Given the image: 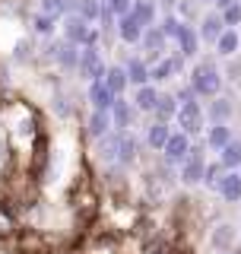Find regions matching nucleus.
Segmentation results:
<instances>
[{"instance_id": "f257e3e1", "label": "nucleus", "mask_w": 241, "mask_h": 254, "mask_svg": "<svg viewBox=\"0 0 241 254\" xmlns=\"http://www.w3.org/2000/svg\"><path fill=\"white\" fill-rule=\"evenodd\" d=\"M187 83H190V89L197 92V99H216V95L222 92L226 73L219 70V64L213 58H203V61H197L194 67H190Z\"/></svg>"}, {"instance_id": "f03ea898", "label": "nucleus", "mask_w": 241, "mask_h": 254, "mask_svg": "<svg viewBox=\"0 0 241 254\" xmlns=\"http://www.w3.org/2000/svg\"><path fill=\"white\" fill-rule=\"evenodd\" d=\"M63 38L67 42H73L79 48H92V45H99V29L92 26V22H86L83 16H76V13H70V16H63Z\"/></svg>"}, {"instance_id": "7ed1b4c3", "label": "nucleus", "mask_w": 241, "mask_h": 254, "mask_svg": "<svg viewBox=\"0 0 241 254\" xmlns=\"http://www.w3.org/2000/svg\"><path fill=\"white\" fill-rule=\"evenodd\" d=\"M206 143H194L190 146V153H187V159L178 165V178H181V185H187V188H194V185H200L203 181V169H206Z\"/></svg>"}, {"instance_id": "20e7f679", "label": "nucleus", "mask_w": 241, "mask_h": 254, "mask_svg": "<svg viewBox=\"0 0 241 254\" xmlns=\"http://www.w3.org/2000/svg\"><path fill=\"white\" fill-rule=\"evenodd\" d=\"M175 124H178V130H184L187 137H200V133L206 130V111H203V105H200L197 99L194 102H181Z\"/></svg>"}, {"instance_id": "39448f33", "label": "nucleus", "mask_w": 241, "mask_h": 254, "mask_svg": "<svg viewBox=\"0 0 241 254\" xmlns=\"http://www.w3.org/2000/svg\"><path fill=\"white\" fill-rule=\"evenodd\" d=\"M105 70H108V64L102 61V51L99 48H83L79 51V67H76V73L86 79V83H95V79H105Z\"/></svg>"}, {"instance_id": "423d86ee", "label": "nucleus", "mask_w": 241, "mask_h": 254, "mask_svg": "<svg viewBox=\"0 0 241 254\" xmlns=\"http://www.w3.org/2000/svg\"><path fill=\"white\" fill-rule=\"evenodd\" d=\"M140 48H143V54H140V58L146 61V64H156V61H162V58H165L168 38L162 35V29H159V26H149V29H143Z\"/></svg>"}, {"instance_id": "0eeeda50", "label": "nucleus", "mask_w": 241, "mask_h": 254, "mask_svg": "<svg viewBox=\"0 0 241 254\" xmlns=\"http://www.w3.org/2000/svg\"><path fill=\"white\" fill-rule=\"evenodd\" d=\"M184 70V58L181 54H165L162 61L149 64V83H168Z\"/></svg>"}, {"instance_id": "6e6552de", "label": "nucleus", "mask_w": 241, "mask_h": 254, "mask_svg": "<svg viewBox=\"0 0 241 254\" xmlns=\"http://www.w3.org/2000/svg\"><path fill=\"white\" fill-rule=\"evenodd\" d=\"M187 153H190V137L184 130H172L168 143L162 146V159L168 165H181L184 159H187Z\"/></svg>"}, {"instance_id": "1a4fd4ad", "label": "nucleus", "mask_w": 241, "mask_h": 254, "mask_svg": "<svg viewBox=\"0 0 241 254\" xmlns=\"http://www.w3.org/2000/svg\"><path fill=\"white\" fill-rule=\"evenodd\" d=\"M140 156V140H136L133 130H118V165L130 169Z\"/></svg>"}, {"instance_id": "9d476101", "label": "nucleus", "mask_w": 241, "mask_h": 254, "mask_svg": "<svg viewBox=\"0 0 241 254\" xmlns=\"http://www.w3.org/2000/svg\"><path fill=\"white\" fill-rule=\"evenodd\" d=\"M133 118H136L133 102L127 99V95H118L115 105H111V124H115V130H130V127H133Z\"/></svg>"}, {"instance_id": "9b49d317", "label": "nucleus", "mask_w": 241, "mask_h": 254, "mask_svg": "<svg viewBox=\"0 0 241 254\" xmlns=\"http://www.w3.org/2000/svg\"><path fill=\"white\" fill-rule=\"evenodd\" d=\"M79 51H83L79 45L67 42V38H60L58 45H51V51H48V54H51V58L58 61L63 70H76V67H79Z\"/></svg>"}, {"instance_id": "f8f14e48", "label": "nucleus", "mask_w": 241, "mask_h": 254, "mask_svg": "<svg viewBox=\"0 0 241 254\" xmlns=\"http://www.w3.org/2000/svg\"><path fill=\"white\" fill-rule=\"evenodd\" d=\"M203 111H206V121L210 124H229L232 115H235V102L219 92L216 99H210V108H203Z\"/></svg>"}, {"instance_id": "ddd939ff", "label": "nucleus", "mask_w": 241, "mask_h": 254, "mask_svg": "<svg viewBox=\"0 0 241 254\" xmlns=\"http://www.w3.org/2000/svg\"><path fill=\"white\" fill-rule=\"evenodd\" d=\"M175 42H178V54H181L184 61L197 58V54H200V45H203V42H200V32L190 26V22H184V26H181V32H178V38H175Z\"/></svg>"}, {"instance_id": "4468645a", "label": "nucleus", "mask_w": 241, "mask_h": 254, "mask_svg": "<svg viewBox=\"0 0 241 254\" xmlns=\"http://www.w3.org/2000/svg\"><path fill=\"white\" fill-rule=\"evenodd\" d=\"M222 29H226V22H222V13L219 10H210L200 19V26H197V32H200V42H206V45H216V38L222 35Z\"/></svg>"}, {"instance_id": "2eb2a0df", "label": "nucleus", "mask_w": 241, "mask_h": 254, "mask_svg": "<svg viewBox=\"0 0 241 254\" xmlns=\"http://www.w3.org/2000/svg\"><path fill=\"white\" fill-rule=\"evenodd\" d=\"M130 102H133V108H136V111H143V115H152V108H156V102H159V89H156V83L133 86Z\"/></svg>"}, {"instance_id": "dca6fc26", "label": "nucleus", "mask_w": 241, "mask_h": 254, "mask_svg": "<svg viewBox=\"0 0 241 254\" xmlns=\"http://www.w3.org/2000/svg\"><path fill=\"white\" fill-rule=\"evenodd\" d=\"M115 99H118V95L105 86V79H95V83H89V105H92V111H111Z\"/></svg>"}, {"instance_id": "f3484780", "label": "nucleus", "mask_w": 241, "mask_h": 254, "mask_svg": "<svg viewBox=\"0 0 241 254\" xmlns=\"http://www.w3.org/2000/svg\"><path fill=\"white\" fill-rule=\"evenodd\" d=\"M115 32H118V38H120L124 45H140V38H143V26L133 19L130 13L118 16V26H115Z\"/></svg>"}, {"instance_id": "a211bd4d", "label": "nucleus", "mask_w": 241, "mask_h": 254, "mask_svg": "<svg viewBox=\"0 0 241 254\" xmlns=\"http://www.w3.org/2000/svg\"><path fill=\"white\" fill-rule=\"evenodd\" d=\"M178 108H181V102L175 99L172 92H159V102H156V108H152V118L162 121V124H172L175 118H178Z\"/></svg>"}, {"instance_id": "6ab92c4d", "label": "nucleus", "mask_w": 241, "mask_h": 254, "mask_svg": "<svg viewBox=\"0 0 241 254\" xmlns=\"http://www.w3.org/2000/svg\"><path fill=\"white\" fill-rule=\"evenodd\" d=\"M213 48H216V54H219V58H226V61H229V58H235L238 48H241V32L226 26V29H222V35L216 38V45H213Z\"/></svg>"}, {"instance_id": "aec40b11", "label": "nucleus", "mask_w": 241, "mask_h": 254, "mask_svg": "<svg viewBox=\"0 0 241 254\" xmlns=\"http://www.w3.org/2000/svg\"><path fill=\"white\" fill-rule=\"evenodd\" d=\"M130 16L140 22L143 29H149V26H156V19H159V3L156 0H133Z\"/></svg>"}, {"instance_id": "412c9836", "label": "nucleus", "mask_w": 241, "mask_h": 254, "mask_svg": "<svg viewBox=\"0 0 241 254\" xmlns=\"http://www.w3.org/2000/svg\"><path fill=\"white\" fill-rule=\"evenodd\" d=\"M235 140V133H232L229 124H210L206 127V149H213V153H219L222 146H229V143Z\"/></svg>"}, {"instance_id": "4be33fe9", "label": "nucleus", "mask_w": 241, "mask_h": 254, "mask_svg": "<svg viewBox=\"0 0 241 254\" xmlns=\"http://www.w3.org/2000/svg\"><path fill=\"white\" fill-rule=\"evenodd\" d=\"M216 194L222 197L226 203H238L241 200V175L232 169V172H226L222 175V181H219V190Z\"/></svg>"}, {"instance_id": "5701e85b", "label": "nucleus", "mask_w": 241, "mask_h": 254, "mask_svg": "<svg viewBox=\"0 0 241 254\" xmlns=\"http://www.w3.org/2000/svg\"><path fill=\"white\" fill-rule=\"evenodd\" d=\"M235 235H238V229L232 226V222H219V226L213 229L210 242H213L216 251H232V245H235Z\"/></svg>"}, {"instance_id": "b1692460", "label": "nucleus", "mask_w": 241, "mask_h": 254, "mask_svg": "<svg viewBox=\"0 0 241 254\" xmlns=\"http://www.w3.org/2000/svg\"><path fill=\"white\" fill-rule=\"evenodd\" d=\"M124 70H127V79H130V86H146V83H149V64L143 61L140 54H133V58L124 64Z\"/></svg>"}, {"instance_id": "393cba45", "label": "nucleus", "mask_w": 241, "mask_h": 254, "mask_svg": "<svg viewBox=\"0 0 241 254\" xmlns=\"http://www.w3.org/2000/svg\"><path fill=\"white\" fill-rule=\"evenodd\" d=\"M168 137H172V127L162 124V121H152L146 127V146L149 149H159V153H162V146L168 143Z\"/></svg>"}, {"instance_id": "a878e982", "label": "nucleus", "mask_w": 241, "mask_h": 254, "mask_svg": "<svg viewBox=\"0 0 241 254\" xmlns=\"http://www.w3.org/2000/svg\"><path fill=\"white\" fill-rule=\"evenodd\" d=\"M76 16H83L86 22H99L102 19V13H105V0H76Z\"/></svg>"}, {"instance_id": "bb28decb", "label": "nucleus", "mask_w": 241, "mask_h": 254, "mask_svg": "<svg viewBox=\"0 0 241 254\" xmlns=\"http://www.w3.org/2000/svg\"><path fill=\"white\" fill-rule=\"evenodd\" d=\"M105 86L115 95H124L127 89H130V79H127V70L124 67H108L105 70Z\"/></svg>"}, {"instance_id": "cd10ccee", "label": "nucleus", "mask_w": 241, "mask_h": 254, "mask_svg": "<svg viewBox=\"0 0 241 254\" xmlns=\"http://www.w3.org/2000/svg\"><path fill=\"white\" fill-rule=\"evenodd\" d=\"M111 111H92L89 115V133H92V140H102L105 133H111Z\"/></svg>"}, {"instance_id": "c85d7f7f", "label": "nucleus", "mask_w": 241, "mask_h": 254, "mask_svg": "<svg viewBox=\"0 0 241 254\" xmlns=\"http://www.w3.org/2000/svg\"><path fill=\"white\" fill-rule=\"evenodd\" d=\"M76 10V0H42V13L54 16V19H63Z\"/></svg>"}, {"instance_id": "c756f323", "label": "nucleus", "mask_w": 241, "mask_h": 254, "mask_svg": "<svg viewBox=\"0 0 241 254\" xmlns=\"http://www.w3.org/2000/svg\"><path fill=\"white\" fill-rule=\"evenodd\" d=\"M219 162L226 165L229 172H232V169L238 172V165H241V140H232L229 146H222V149H219Z\"/></svg>"}, {"instance_id": "7c9ffc66", "label": "nucleus", "mask_w": 241, "mask_h": 254, "mask_svg": "<svg viewBox=\"0 0 241 254\" xmlns=\"http://www.w3.org/2000/svg\"><path fill=\"white\" fill-rule=\"evenodd\" d=\"M226 172H229V169L219 162V159H216V162H206V169H203V181H200V185H206L210 190H219V181H222V175H226Z\"/></svg>"}, {"instance_id": "2f4dec72", "label": "nucleus", "mask_w": 241, "mask_h": 254, "mask_svg": "<svg viewBox=\"0 0 241 254\" xmlns=\"http://www.w3.org/2000/svg\"><path fill=\"white\" fill-rule=\"evenodd\" d=\"M54 26H58V19H54V16H48V13H42V10L32 16V32H35V35H42V38L54 35Z\"/></svg>"}, {"instance_id": "473e14b6", "label": "nucleus", "mask_w": 241, "mask_h": 254, "mask_svg": "<svg viewBox=\"0 0 241 254\" xmlns=\"http://www.w3.org/2000/svg\"><path fill=\"white\" fill-rule=\"evenodd\" d=\"M181 26H184V19H181V16H175V13H165L162 22H159V29H162V35L168 38V42H175V38H178Z\"/></svg>"}, {"instance_id": "72a5a7b5", "label": "nucleus", "mask_w": 241, "mask_h": 254, "mask_svg": "<svg viewBox=\"0 0 241 254\" xmlns=\"http://www.w3.org/2000/svg\"><path fill=\"white\" fill-rule=\"evenodd\" d=\"M99 149H102V159H108V162H118V130L105 133V137L99 140Z\"/></svg>"}, {"instance_id": "f704fd0d", "label": "nucleus", "mask_w": 241, "mask_h": 254, "mask_svg": "<svg viewBox=\"0 0 241 254\" xmlns=\"http://www.w3.org/2000/svg\"><path fill=\"white\" fill-rule=\"evenodd\" d=\"M222 22H226L229 29H238V26H241V0L222 10Z\"/></svg>"}, {"instance_id": "c9c22d12", "label": "nucleus", "mask_w": 241, "mask_h": 254, "mask_svg": "<svg viewBox=\"0 0 241 254\" xmlns=\"http://www.w3.org/2000/svg\"><path fill=\"white\" fill-rule=\"evenodd\" d=\"M105 6L115 16H124V13H130V6H133V0H105Z\"/></svg>"}, {"instance_id": "e433bc0d", "label": "nucleus", "mask_w": 241, "mask_h": 254, "mask_svg": "<svg viewBox=\"0 0 241 254\" xmlns=\"http://www.w3.org/2000/svg\"><path fill=\"white\" fill-rule=\"evenodd\" d=\"M175 99H178V102H194V99H197V92L190 89V83H187V86H181V89L175 92Z\"/></svg>"}, {"instance_id": "4c0bfd02", "label": "nucleus", "mask_w": 241, "mask_h": 254, "mask_svg": "<svg viewBox=\"0 0 241 254\" xmlns=\"http://www.w3.org/2000/svg\"><path fill=\"white\" fill-rule=\"evenodd\" d=\"M156 3H159V10H162V16H165V13H175L178 0H156Z\"/></svg>"}, {"instance_id": "58836bf2", "label": "nucleus", "mask_w": 241, "mask_h": 254, "mask_svg": "<svg viewBox=\"0 0 241 254\" xmlns=\"http://www.w3.org/2000/svg\"><path fill=\"white\" fill-rule=\"evenodd\" d=\"M232 3H238V0H213V6H216V10H226V6H232Z\"/></svg>"}, {"instance_id": "ea45409f", "label": "nucleus", "mask_w": 241, "mask_h": 254, "mask_svg": "<svg viewBox=\"0 0 241 254\" xmlns=\"http://www.w3.org/2000/svg\"><path fill=\"white\" fill-rule=\"evenodd\" d=\"M197 3H200V6H213V0H197Z\"/></svg>"}, {"instance_id": "a19ab883", "label": "nucleus", "mask_w": 241, "mask_h": 254, "mask_svg": "<svg viewBox=\"0 0 241 254\" xmlns=\"http://www.w3.org/2000/svg\"><path fill=\"white\" fill-rule=\"evenodd\" d=\"M216 254H235V251H216Z\"/></svg>"}, {"instance_id": "79ce46f5", "label": "nucleus", "mask_w": 241, "mask_h": 254, "mask_svg": "<svg viewBox=\"0 0 241 254\" xmlns=\"http://www.w3.org/2000/svg\"><path fill=\"white\" fill-rule=\"evenodd\" d=\"M238 175H241V165H238Z\"/></svg>"}, {"instance_id": "37998d69", "label": "nucleus", "mask_w": 241, "mask_h": 254, "mask_svg": "<svg viewBox=\"0 0 241 254\" xmlns=\"http://www.w3.org/2000/svg\"><path fill=\"white\" fill-rule=\"evenodd\" d=\"M238 32H241V29H238Z\"/></svg>"}]
</instances>
